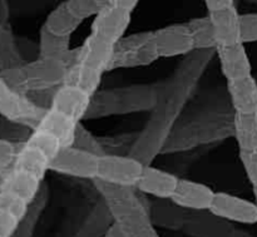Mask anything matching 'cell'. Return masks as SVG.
Wrapping results in <instances>:
<instances>
[{
    "label": "cell",
    "mask_w": 257,
    "mask_h": 237,
    "mask_svg": "<svg viewBox=\"0 0 257 237\" xmlns=\"http://www.w3.org/2000/svg\"><path fill=\"white\" fill-rule=\"evenodd\" d=\"M93 95L77 85L63 83L54 90L49 107L69 115L77 122L85 120Z\"/></svg>",
    "instance_id": "11"
},
{
    "label": "cell",
    "mask_w": 257,
    "mask_h": 237,
    "mask_svg": "<svg viewBox=\"0 0 257 237\" xmlns=\"http://www.w3.org/2000/svg\"><path fill=\"white\" fill-rule=\"evenodd\" d=\"M33 133V128L0 115V137L17 145H24Z\"/></svg>",
    "instance_id": "27"
},
{
    "label": "cell",
    "mask_w": 257,
    "mask_h": 237,
    "mask_svg": "<svg viewBox=\"0 0 257 237\" xmlns=\"http://www.w3.org/2000/svg\"><path fill=\"white\" fill-rule=\"evenodd\" d=\"M233 135L238 150L248 151L257 148V112L236 113L232 120Z\"/></svg>",
    "instance_id": "21"
},
{
    "label": "cell",
    "mask_w": 257,
    "mask_h": 237,
    "mask_svg": "<svg viewBox=\"0 0 257 237\" xmlns=\"http://www.w3.org/2000/svg\"><path fill=\"white\" fill-rule=\"evenodd\" d=\"M65 5L69 12L82 22L95 17L100 10V7L95 0H65Z\"/></svg>",
    "instance_id": "29"
},
{
    "label": "cell",
    "mask_w": 257,
    "mask_h": 237,
    "mask_svg": "<svg viewBox=\"0 0 257 237\" xmlns=\"http://www.w3.org/2000/svg\"><path fill=\"white\" fill-rule=\"evenodd\" d=\"M227 92L236 113L257 112V80L252 75L227 80Z\"/></svg>",
    "instance_id": "19"
},
{
    "label": "cell",
    "mask_w": 257,
    "mask_h": 237,
    "mask_svg": "<svg viewBox=\"0 0 257 237\" xmlns=\"http://www.w3.org/2000/svg\"><path fill=\"white\" fill-rule=\"evenodd\" d=\"M157 104L158 92L151 85L98 90L93 95L85 120L110 114L146 112L153 109Z\"/></svg>",
    "instance_id": "3"
},
{
    "label": "cell",
    "mask_w": 257,
    "mask_h": 237,
    "mask_svg": "<svg viewBox=\"0 0 257 237\" xmlns=\"http://www.w3.org/2000/svg\"><path fill=\"white\" fill-rule=\"evenodd\" d=\"M160 59L155 33L150 30L124 35L114 44L110 72L117 69L147 67Z\"/></svg>",
    "instance_id": "4"
},
{
    "label": "cell",
    "mask_w": 257,
    "mask_h": 237,
    "mask_svg": "<svg viewBox=\"0 0 257 237\" xmlns=\"http://www.w3.org/2000/svg\"><path fill=\"white\" fill-rule=\"evenodd\" d=\"M252 190H253V198H255V201H253V202H255L256 206H257V186L252 187Z\"/></svg>",
    "instance_id": "39"
},
{
    "label": "cell",
    "mask_w": 257,
    "mask_h": 237,
    "mask_svg": "<svg viewBox=\"0 0 257 237\" xmlns=\"http://www.w3.org/2000/svg\"><path fill=\"white\" fill-rule=\"evenodd\" d=\"M131 22H132V13L108 4L100 8L98 14L94 17L90 33L112 44H115L118 40L124 37Z\"/></svg>",
    "instance_id": "10"
},
{
    "label": "cell",
    "mask_w": 257,
    "mask_h": 237,
    "mask_svg": "<svg viewBox=\"0 0 257 237\" xmlns=\"http://www.w3.org/2000/svg\"><path fill=\"white\" fill-rule=\"evenodd\" d=\"M212 22L217 47L233 45L240 42V13L236 7H227L208 13Z\"/></svg>",
    "instance_id": "17"
},
{
    "label": "cell",
    "mask_w": 257,
    "mask_h": 237,
    "mask_svg": "<svg viewBox=\"0 0 257 237\" xmlns=\"http://www.w3.org/2000/svg\"><path fill=\"white\" fill-rule=\"evenodd\" d=\"M10 18V7L8 0H0V22L8 24Z\"/></svg>",
    "instance_id": "35"
},
{
    "label": "cell",
    "mask_w": 257,
    "mask_h": 237,
    "mask_svg": "<svg viewBox=\"0 0 257 237\" xmlns=\"http://www.w3.org/2000/svg\"><path fill=\"white\" fill-rule=\"evenodd\" d=\"M95 2L98 3V5H99L100 8H103V7H105V5L109 4V0H95Z\"/></svg>",
    "instance_id": "38"
},
{
    "label": "cell",
    "mask_w": 257,
    "mask_h": 237,
    "mask_svg": "<svg viewBox=\"0 0 257 237\" xmlns=\"http://www.w3.org/2000/svg\"><path fill=\"white\" fill-rule=\"evenodd\" d=\"M221 72L227 80L241 79L252 75V65L245 49V44L237 43L233 45L216 48Z\"/></svg>",
    "instance_id": "14"
},
{
    "label": "cell",
    "mask_w": 257,
    "mask_h": 237,
    "mask_svg": "<svg viewBox=\"0 0 257 237\" xmlns=\"http://www.w3.org/2000/svg\"><path fill=\"white\" fill-rule=\"evenodd\" d=\"M113 222L109 211L103 202L102 208H95L89 215L84 225L73 237H100Z\"/></svg>",
    "instance_id": "26"
},
{
    "label": "cell",
    "mask_w": 257,
    "mask_h": 237,
    "mask_svg": "<svg viewBox=\"0 0 257 237\" xmlns=\"http://www.w3.org/2000/svg\"><path fill=\"white\" fill-rule=\"evenodd\" d=\"M100 156L69 146L55 156L50 163V171L59 175L70 176L83 180H95Z\"/></svg>",
    "instance_id": "7"
},
{
    "label": "cell",
    "mask_w": 257,
    "mask_h": 237,
    "mask_svg": "<svg viewBox=\"0 0 257 237\" xmlns=\"http://www.w3.org/2000/svg\"><path fill=\"white\" fill-rule=\"evenodd\" d=\"M100 237H124V235H123V232L120 231V228L118 227L114 222H112L109 227L104 231V233Z\"/></svg>",
    "instance_id": "36"
},
{
    "label": "cell",
    "mask_w": 257,
    "mask_h": 237,
    "mask_svg": "<svg viewBox=\"0 0 257 237\" xmlns=\"http://www.w3.org/2000/svg\"><path fill=\"white\" fill-rule=\"evenodd\" d=\"M82 24V20L75 18L65 5V2L60 3L48 14L43 27L52 34L58 37H72L75 30Z\"/></svg>",
    "instance_id": "22"
},
{
    "label": "cell",
    "mask_w": 257,
    "mask_h": 237,
    "mask_svg": "<svg viewBox=\"0 0 257 237\" xmlns=\"http://www.w3.org/2000/svg\"><path fill=\"white\" fill-rule=\"evenodd\" d=\"M145 163L133 156L105 153L99 157L95 180L120 187H136L142 176Z\"/></svg>",
    "instance_id": "5"
},
{
    "label": "cell",
    "mask_w": 257,
    "mask_h": 237,
    "mask_svg": "<svg viewBox=\"0 0 257 237\" xmlns=\"http://www.w3.org/2000/svg\"><path fill=\"white\" fill-rule=\"evenodd\" d=\"M47 109L39 107L25 94L13 89L0 74V115L24 123L34 130Z\"/></svg>",
    "instance_id": "6"
},
{
    "label": "cell",
    "mask_w": 257,
    "mask_h": 237,
    "mask_svg": "<svg viewBox=\"0 0 257 237\" xmlns=\"http://www.w3.org/2000/svg\"><path fill=\"white\" fill-rule=\"evenodd\" d=\"M114 44L90 33L78 48L77 58L68 67L64 83L77 85L90 95L99 90L104 73L110 72Z\"/></svg>",
    "instance_id": "1"
},
{
    "label": "cell",
    "mask_w": 257,
    "mask_h": 237,
    "mask_svg": "<svg viewBox=\"0 0 257 237\" xmlns=\"http://www.w3.org/2000/svg\"><path fill=\"white\" fill-rule=\"evenodd\" d=\"M240 161L242 163V167L247 176L248 182L252 185V187L257 186V148L256 150L240 151L238 153Z\"/></svg>",
    "instance_id": "31"
},
{
    "label": "cell",
    "mask_w": 257,
    "mask_h": 237,
    "mask_svg": "<svg viewBox=\"0 0 257 237\" xmlns=\"http://www.w3.org/2000/svg\"><path fill=\"white\" fill-rule=\"evenodd\" d=\"M215 193V191L205 183L180 178L171 201L178 207L190 212L210 211Z\"/></svg>",
    "instance_id": "12"
},
{
    "label": "cell",
    "mask_w": 257,
    "mask_h": 237,
    "mask_svg": "<svg viewBox=\"0 0 257 237\" xmlns=\"http://www.w3.org/2000/svg\"><path fill=\"white\" fill-rule=\"evenodd\" d=\"M210 212L228 222H237L242 225L257 223L256 203L227 192L215 193Z\"/></svg>",
    "instance_id": "8"
},
{
    "label": "cell",
    "mask_w": 257,
    "mask_h": 237,
    "mask_svg": "<svg viewBox=\"0 0 257 237\" xmlns=\"http://www.w3.org/2000/svg\"><path fill=\"white\" fill-rule=\"evenodd\" d=\"M240 42L242 44L257 42V13L240 14Z\"/></svg>",
    "instance_id": "30"
},
{
    "label": "cell",
    "mask_w": 257,
    "mask_h": 237,
    "mask_svg": "<svg viewBox=\"0 0 257 237\" xmlns=\"http://www.w3.org/2000/svg\"><path fill=\"white\" fill-rule=\"evenodd\" d=\"M68 67L64 63L38 57L18 67L0 70V74L13 89L27 95L55 89L65 82Z\"/></svg>",
    "instance_id": "2"
},
{
    "label": "cell",
    "mask_w": 257,
    "mask_h": 237,
    "mask_svg": "<svg viewBox=\"0 0 257 237\" xmlns=\"http://www.w3.org/2000/svg\"><path fill=\"white\" fill-rule=\"evenodd\" d=\"M203 3H205L206 8H207L208 13L235 5V0H203Z\"/></svg>",
    "instance_id": "33"
},
{
    "label": "cell",
    "mask_w": 257,
    "mask_h": 237,
    "mask_svg": "<svg viewBox=\"0 0 257 237\" xmlns=\"http://www.w3.org/2000/svg\"><path fill=\"white\" fill-rule=\"evenodd\" d=\"M186 24H187L191 37H192L195 50H200V52L216 50L217 43H216L215 32H213L210 15L207 14L205 17L192 18Z\"/></svg>",
    "instance_id": "23"
},
{
    "label": "cell",
    "mask_w": 257,
    "mask_h": 237,
    "mask_svg": "<svg viewBox=\"0 0 257 237\" xmlns=\"http://www.w3.org/2000/svg\"><path fill=\"white\" fill-rule=\"evenodd\" d=\"M39 57L59 60L69 67L77 58L78 48H70L69 37H58L42 27L39 32Z\"/></svg>",
    "instance_id": "18"
},
{
    "label": "cell",
    "mask_w": 257,
    "mask_h": 237,
    "mask_svg": "<svg viewBox=\"0 0 257 237\" xmlns=\"http://www.w3.org/2000/svg\"><path fill=\"white\" fill-rule=\"evenodd\" d=\"M32 202L9 190L0 192V237H13Z\"/></svg>",
    "instance_id": "15"
},
{
    "label": "cell",
    "mask_w": 257,
    "mask_h": 237,
    "mask_svg": "<svg viewBox=\"0 0 257 237\" xmlns=\"http://www.w3.org/2000/svg\"><path fill=\"white\" fill-rule=\"evenodd\" d=\"M48 188L44 185L40 188L39 193L37 195V197L33 200V202L29 205L27 213H25L24 218L20 222L19 227H18L17 232L14 233L13 237H33L34 236L35 228H37L38 222L40 220V216H42L43 211H44L45 206L48 202Z\"/></svg>",
    "instance_id": "24"
},
{
    "label": "cell",
    "mask_w": 257,
    "mask_h": 237,
    "mask_svg": "<svg viewBox=\"0 0 257 237\" xmlns=\"http://www.w3.org/2000/svg\"><path fill=\"white\" fill-rule=\"evenodd\" d=\"M180 178L168 171L145 165L142 176L136 185V190L142 195L152 196L160 200H171L177 188Z\"/></svg>",
    "instance_id": "13"
},
{
    "label": "cell",
    "mask_w": 257,
    "mask_h": 237,
    "mask_svg": "<svg viewBox=\"0 0 257 237\" xmlns=\"http://www.w3.org/2000/svg\"><path fill=\"white\" fill-rule=\"evenodd\" d=\"M148 206L151 217L156 226H162L170 230H180L185 226L187 213L171 200L156 198L155 202H148Z\"/></svg>",
    "instance_id": "20"
},
{
    "label": "cell",
    "mask_w": 257,
    "mask_h": 237,
    "mask_svg": "<svg viewBox=\"0 0 257 237\" xmlns=\"http://www.w3.org/2000/svg\"><path fill=\"white\" fill-rule=\"evenodd\" d=\"M73 146L77 148H80V150L88 151L90 153H94L97 156H103L107 153L104 147H103L102 142L99 141V138L95 137L82 122L78 123L77 126Z\"/></svg>",
    "instance_id": "28"
},
{
    "label": "cell",
    "mask_w": 257,
    "mask_h": 237,
    "mask_svg": "<svg viewBox=\"0 0 257 237\" xmlns=\"http://www.w3.org/2000/svg\"><path fill=\"white\" fill-rule=\"evenodd\" d=\"M22 145H17L0 137V168H10L14 165Z\"/></svg>",
    "instance_id": "32"
},
{
    "label": "cell",
    "mask_w": 257,
    "mask_h": 237,
    "mask_svg": "<svg viewBox=\"0 0 257 237\" xmlns=\"http://www.w3.org/2000/svg\"><path fill=\"white\" fill-rule=\"evenodd\" d=\"M160 58H175L195 52L192 37L187 24H171L153 30Z\"/></svg>",
    "instance_id": "9"
},
{
    "label": "cell",
    "mask_w": 257,
    "mask_h": 237,
    "mask_svg": "<svg viewBox=\"0 0 257 237\" xmlns=\"http://www.w3.org/2000/svg\"><path fill=\"white\" fill-rule=\"evenodd\" d=\"M140 2L141 0H109V5L132 13L136 9V7L140 4Z\"/></svg>",
    "instance_id": "34"
},
{
    "label": "cell",
    "mask_w": 257,
    "mask_h": 237,
    "mask_svg": "<svg viewBox=\"0 0 257 237\" xmlns=\"http://www.w3.org/2000/svg\"><path fill=\"white\" fill-rule=\"evenodd\" d=\"M24 63L18 48L17 38L9 25L0 22V70L18 67Z\"/></svg>",
    "instance_id": "25"
},
{
    "label": "cell",
    "mask_w": 257,
    "mask_h": 237,
    "mask_svg": "<svg viewBox=\"0 0 257 237\" xmlns=\"http://www.w3.org/2000/svg\"><path fill=\"white\" fill-rule=\"evenodd\" d=\"M10 168H0V192L5 188L8 176H9Z\"/></svg>",
    "instance_id": "37"
},
{
    "label": "cell",
    "mask_w": 257,
    "mask_h": 237,
    "mask_svg": "<svg viewBox=\"0 0 257 237\" xmlns=\"http://www.w3.org/2000/svg\"><path fill=\"white\" fill-rule=\"evenodd\" d=\"M77 121L70 118L69 115L54 109V108H48L43 114L42 120L38 123L35 128L47 132L52 137H54L63 148L73 146L74 143L75 130L78 126Z\"/></svg>",
    "instance_id": "16"
}]
</instances>
